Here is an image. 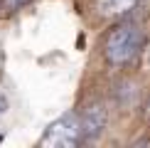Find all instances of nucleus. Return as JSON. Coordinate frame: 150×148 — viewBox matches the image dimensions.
<instances>
[{"instance_id": "f257e3e1", "label": "nucleus", "mask_w": 150, "mask_h": 148, "mask_svg": "<svg viewBox=\"0 0 150 148\" xmlns=\"http://www.w3.org/2000/svg\"><path fill=\"white\" fill-rule=\"evenodd\" d=\"M140 47H143V30L133 22H121L106 37L103 54L113 67H123L140 52Z\"/></svg>"}, {"instance_id": "39448f33", "label": "nucleus", "mask_w": 150, "mask_h": 148, "mask_svg": "<svg viewBox=\"0 0 150 148\" xmlns=\"http://www.w3.org/2000/svg\"><path fill=\"white\" fill-rule=\"evenodd\" d=\"M27 3H32V0H0V10L3 12H15V10L25 8Z\"/></svg>"}, {"instance_id": "f03ea898", "label": "nucleus", "mask_w": 150, "mask_h": 148, "mask_svg": "<svg viewBox=\"0 0 150 148\" xmlns=\"http://www.w3.org/2000/svg\"><path fill=\"white\" fill-rule=\"evenodd\" d=\"M84 141L81 136V123H79V116L69 111V114L59 116L57 121H52L47 126V131L42 133L40 138V146H47V148H71V146H79Z\"/></svg>"}, {"instance_id": "7ed1b4c3", "label": "nucleus", "mask_w": 150, "mask_h": 148, "mask_svg": "<svg viewBox=\"0 0 150 148\" xmlns=\"http://www.w3.org/2000/svg\"><path fill=\"white\" fill-rule=\"evenodd\" d=\"M79 123H81V136H84V141L98 138V136L103 133L106 123H108V111H106V104H103V101H91L89 106L81 111Z\"/></svg>"}, {"instance_id": "423d86ee", "label": "nucleus", "mask_w": 150, "mask_h": 148, "mask_svg": "<svg viewBox=\"0 0 150 148\" xmlns=\"http://www.w3.org/2000/svg\"><path fill=\"white\" fill-rule=\"evenodd\" d=\"M5 106H8V101H5V96L0 94V114H3V111H5Z\"/></svg>"}, {"instance_id": "20e7f679", "label": "nucleus", "mask_w": 150, "mask_h": 148, "mask_svg": "<svg viewBox=\"0 0 150 148\" xmlns=\"http://www.w3.org/2000/svg\"><path fill=\"white\" fill-rule=\"evenodd\" d=\"M138 0H98V12L103 15H121V12H128Z\"/></svg>"}]
</instances>
